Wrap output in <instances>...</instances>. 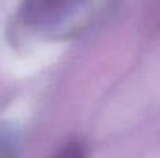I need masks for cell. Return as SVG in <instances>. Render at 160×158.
I'll return each instance as SVG.
<instances>
[{"label":"cell","mask_w":160,"mask_h":158,"mask_svg":"<svg viewBox=\"0 0 160 158\" xmlns=\"http://www.w3.org/2000/svg\"><path fill=\"white\" fill-rule=\"evenodd\" d=\"M95 8H98L95 3H27L20 9V22L44 36L67 37L90 23Z\"/></svg>","instance_id":"6da1fadb"},{"label":"cell","mask_w":160,"mask_h":158,"mask_svg":"<svg viewBox=\"0 0 160 158\" xmlns=\"http://www.w3.org/2000/svg\"><path fill=\"white\" fill-rule=\"evenodd\" d=\"M52 158H86V147L78 141H70L62 146Z\"/></svg>","instance_id":"7a4b0ae2"},{"label":"cell","mask_w":160,"mask_h":158,"mask_svg":"<svg viewBox=\"0 0 160 158\" xmlns=\"http://www.w3.org/2000/svg\"><path fill=\"white\" fill-rule=\"evenodd\" d=\"M14 155V144L6 138L5 133L0 132V158H12Z\"/></svg>","instance_id":"3957f363"}]
</instances>
